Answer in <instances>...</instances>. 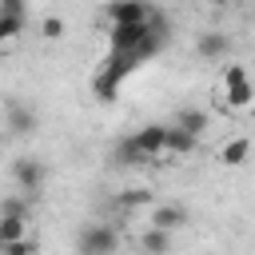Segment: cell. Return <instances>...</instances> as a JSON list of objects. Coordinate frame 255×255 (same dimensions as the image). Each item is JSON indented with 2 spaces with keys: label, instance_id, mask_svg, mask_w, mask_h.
Masks as SVG:
<instances>
[{
  "label": "cell",
  "instance_id": "22",
  "mask_svg": "<svg viewBox=\"0 0 255 255\" xmlns=\"http://www.w3.org/2000/svg\"><path fill=\"white\" fill-rule=\"evenodd\" d=\"M203 4H207V8H227L231 0H203Z\"/></svg>",
  "mask_w": 255,
  "mask_h": 255
},
{
  "label": "cell",
  "instance_id": "6",
  "mask_svg": "<svg viewBox=\"0 0 255 255\" xmlns=\"http://www.w3.org/2000/svg\"><path fill=\"white\" fill-rule=\"evenodd\" d=\"M195 52L203 56V60H223L227 52H231V40H227V32H199V40H195Z\"/></svg>",
  "mask_w": 255,
  "mask_h": 255
},
{
  "label": "cell",
  "instance_id": "18",
  "mask_svg": "<svg viewBox=\"0 0 255 255\" xmlns=\"http://www.w3.org/2000/svg\"><path fill=\"white\" fill-rule=\"evenodd\" d=\"M36 247H40V243H36L32 235H20V239H12V243H8V247H0V251H8V255H32Z\"/></svg>",
  "mask_w": 255,
  "mask_h": 255
},
{
  "label": "cell",
  "instance_id": "11",
  "mask_svg": "<svg viewBox=\"0 0 255 255\" xmlns=\"http://www.w3.org/2000/svg\"><path fill=\"white\" fill-rule=\"evenodd\" d=\"M20 235H28V215H0V247H8Z\"/></svg>",
  "mask_w": 255,
  "mask_h": 255
},
{
  "label": "cell",
  "instance_id": "15",
  "mask_svg": "<svg viewBox=\"0 0 255 255\" xmlns=\"http://www.w3.org/2000/svg\"><path fill=\"white\" fill-rule=\"evenodd\" d=\"M20 32H24V16H8V12H0V44H12Z\"/></svg>",
  "mask_w": 255,
  "mask_h": 255
},
{
  "label": "cell",
  "instance_id": "19",
  "mask_svg": "<svg viewBox=\"0 0 255 255\" xmlns=\"http://www.w3.org/2000/svg\"><path fill=\"white\" fill-rule=\"evenodd\" d=\"M0 215H28V199H20V195L0 199Z\"/></svg>",
  "mask_w": 255,
  "mask_h": 255
},
{
  "label": "cell",
  "instance_id": "4",
  "mask_svg": "<svg viewBox=\"0 0 255 255\" xmlns=\"http://www.w3.org/2000/svg\"><path fill=\"white\" fill-rule=\"evenodd\" d=\"M4 131H12V135H32V131H36V112L12 100V104L4 108Z\"/></svg>",
  "mask_w": 255,
  "mask_h": 255
},
{
  "label": "cell",
  "instance_id": "5",
  "mask_svg": "<svg viewBox=\"0 0 255 255\" xmlns=\"http://www.w3.org/2000/svg\"><path fill=\"white\" fill-rule=\"evenodd\" d=\"M223 92V104L231 108V112H247L251 104H255V84H251V76L247 80H235V84H227V88H219Z\"/></svg>",
  "mask_w": 255,
  "mask_h": 255
},
{
  "label": "cell",
  "instance_id": "13",
  "mask_svg": "<svg viewBox=\"0 0 255 255\" xmlns=\"http://www.w3.org/2000/svg\"><path fill=\"white\" fill-rule=\"evenodd\" d=\"M139 247H143V251H167V247H171V231L151 223V227L139 235Z\"/></svg>",
  "mask_w": 255,
  "mask_h": 255
},
{
  "label": "cell",
  "instance_id": "16",
  "mask_svg": "<svg viewBox=\"0 0 255 255\" xmlns=\"http://www.w3.org/2000/svg\"><path fill=\"white\" fill-rule=\"evenodd\" d=\"M64 32H68V24H64L60 16H44V20H40V36H44V40H60Z\"/></svg>",
  "mask_w": 255,
  "mask_h": 255
},
{
  "label": "cell",
  "instance_id": "1",
  "mask_svg": "<svg viewBox=\"0 0 255 255\" xmlns=\"http://www.w3.org/2000/svg\"><path fill=\"white\" fill-rule=\"evenodd\" d=\"M44 159H36V155H20V159H12V179H16V187L32 199L40 187H44Z\"/></svg>",
  "mask_w": 255,
  "mask_h": 255
},
{
  "label": "cell",
  "instance_id": "10",
  "mask_svg": "<svg viewBox=\"0 0 255 255\" xmlns=\"http://www.w3.org/2000/svg\"><path fill=\"white\" fill-rule=\"evenodd\" d=\"M195 143H199V135H191L179 124H171V131H167V155H191Z\"/></svg>",
  "mask_w": 255,
  "mask_h": 255
},
{
  "label": "cell",
  "instance_id": "14",
  "mask_svg": "<svg viewBox=\"0 0 255 255\" xmlns=\"http://www.w3.org/2000/svg\"><path fill=\"white\" fill-rule=\"evenodd\" d=\"M116 155H120V163H131V167H139V163H151V159L139 151V143H135V139H124V143L116 147Z\"/></svg>",
  "mask_w": 255,
  "mask_h": 255
},
{
  "label": "cell",
  "instance_id": "12",
  "mask_svg": "<svg viewBox=\"0 0 255 255\" xmlns=\"http://www.w3.org/2000/svg\"><path fill=\"white\" fill-rule=\"evenodd\" d=\"M175 124H179L183 131H191V135H203V131H207V112H199V108H183V112L175 116Z\"/></svg>",
  "mask_w": 255,
  "mask_h": 255
},
{
  "label": "cell",
  "instance_id": "3",
  "mask_svg": "<svg viewBox=\"0 0 255 255\" xmlns=\"http://www.w3.org/2000/svg\"><path fill=\"white\" fill-rule=\"evenodd\" d=\"M167 131H171V124H143L131 139L139 143V151L147 159H159V155H167Z\"/></svg>",
  "mask_w": 255,
  "mask_h": 255
},
{
  "label": "cell",
  "instance_id": "23",
  "mask_svg": "<svg viewBox=\"0 0 255 255\" xmlns=\"http://www.w3.org/2000/svg\"><path fill=\"white\" fill-rule=\"evenodd\" d=\"M0 131H4V112H0Z\"/></svg>",
  "mask_w": 255,
  "mask_h": 255
},
{
  "label": "cell",
  "instance_id": "8",
  "mask_svg": "<svg viewBox=\"0 0 255 255\" xmlns=\"http://www.w3.org/2000/svg\"><path fill=\"white\" fill-rule=\"evenodd\" d=\"M247 159H251V139L247 135H235V139H227L219 147V163L223 167H243Z\"/></svg>",
  "mask_w": 255,
  "mask_h": 255
},
{
  "label": "cell",
  "instance_id": "21",
  "mask_svg": "<svg viewBox=\"0 0 255 255\" xmlns=\"http://www.w3.org/2000/svg\"><path fill=\"white\" fill-rule=\"evenodd\" d=\"M0 12H8V16H24V0H0Z\"/></svg>",
  "mask_w": 255,
  "mask_h": 255
},
{
  "label": "cell",
  "instance_id": "17",
  "mask_svg": "<svg viewBox=\"0 0 255 255\" xmlns=\"http://www.w3.org/2000/svg\"><path fill=\"white\" fill-rule=\"evenodd\" d=\"M235 80H247V68L243 64H223V72H219V88H227V84H235Z\"/></svg>",
  "mask_w": 255,
  "mask_h": 255
},
{
  "label": "cell",
  "instance_id": "2",
  "mask_svg": "<svg viewBox=\"0 0 255 255\" xmlns=\"http://www.w3.org/2000/svg\"><path fill=\"white\" fill-rule=\"evenodd\" d=\"M76 247H80L84 255H108V251H116V247H120V235H116L108 223H88V227L80 231Z\"/></svg>",
  "mask_w": 255,
  "mask_h": 255
},
{
  "label": "cell",
  "instance_id": "20",
  "mask_svg": "<svg viewBox=\"0 0 255 255\" xmlns=\"http://www.w3.org/2000/svg\"><path fill=\"white\" fill-rule=\"evenodd\" d=\"M139 203H151V195H147L143 187H131V191L120 195V207H139Z\"/></svg>",
  "mask_w": 255,
  "mask_h": 255
},
{
  "label": "cell",
  "instance_id": "9",
  "mask_svg": "<svg viewBox=\"0 0 255 255\" xmlns=\"http://www.w3.org/2000/svg\"><path fill=\"white\" fill-rule=\"evenodd\" d=\"M151 223L175 231V227L187 223V207H179V203H155V207H151Z\"/></svg>",
  "mask_w": 255,
  "mask_h": 255
},
{
  "label": "cell",
  "instance_id": "7",
  "mask_svg": "<svg viewBox=\"0 0 255 255\" xmlns=\"http://www.w3.org/2000/svg\"><path fill=\"white\" fill-rule=\"evenodd\" d=\"M147 16H151L147 0H112V4H108V20H112V24H124V20H147Z\"/></svg>",
  "mask_w": 255,
  "mask_h": 255
}]
</instances>
